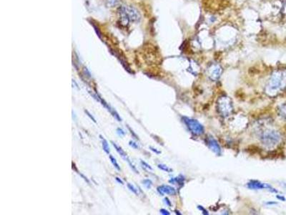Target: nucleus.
<instances>
[{"instance_id": "nucleus-1", "label": "nucleus", "mask_w": 286, "mask_h": 215, "mask_svg": "<svg viewBox=\"0 0 286 215\" xmlns=\"http://www.w3.org/2000/svg\"><path fill=\"white\" fill-rule=\"evenodd\" d=\"M286 86V72L278 71L273 73L267 86V93H276Z\"/></svg>"}, {"instance_id": "nucleus-2", "label": "nucleus", "mask_w": 286, "mask_h": 215, "mask_svg": "<svg viewBox=\"0 0 286 215\" xmlns=\"http://www.w3.org/2000/svg\"><path fill=\"white\" fill-rule=\"evenodd\" d=\"M119 15L121 23L125 26H127L131 22L138 21L140 17L137 11L130 7H122L119 10Z\"/></svg>"}, {"instance_id": "nucleus-3", "label": "nucleus", "mask_w": 286, "mask_h": 215, "mask_svg": "<svg viewBox=\"0 0 286 215\" xmlns=\"http://www.w3.org/2000/svg\"><path fill=\"white\" fill-rule=\"evenodd\" d=\"M260 139L263 145L266 147L272 148L276 146L280 142L281 136L278 131H267L262 134Z\"/></svg>"}, {"instance_id": "nucleus-4", "label": "nucleus", "mask_w": 286, "mask_h": 215, "mask_svg": "<svg viewBox=\"0 0 286 215\" xmlns=\"http://www.w3.org/2000/svg\"><path fill=\"white\" fill-rule=\"evenodd\" d=\"M183 121L192 134L196 135V136H199V135L203 134L204 133V128H203L202 124H200L197 120L193 119V118L184 117Z\"/></svg>"}, {"instance_id": "nucleus-5", "label": "nucleus", "mask_w": 286, "mask_h": 215, "mask_svg": "<svg viewBox=\"0 0 286 215\" xmlns=\"http://www.w3.org/2000/svg\"><path fill=\"white\" fill-rule=\"evenodd\" d=\"M218 107L220 112L223 116H228L232 111V104L231 100L228 97H222L218 101Z\"/></svg>"}, {"instance_id": "nucleus-6", "label": "nucleus", "mask_w": 286, "mask_h": 215, "mask_svg": "<svg viewBox=\"0 0 286 215\" xmlns=\"http://www.w3.org/2000/svg\"><path fill=\"white\" fill-rule=\"evenodd\" d=\"M248 187L249 189H269L270 191H271L272 192H275V193H277L278 191L275 190V189H273L271 185L267 184H263V183H261L260 182H258L257 180H251L250 182L248 183Z\"/></svg>"}, {"instance_id": "nucleus-7", "label": "nucleus", "mask_w": 286, "mask_h": 215, "mask_svg": "<svg viewBox=\"0 0 286 215\" xmlns=\"http://www.w3.org/2000/svg\"><path fill=\"white\" fill-rule=\"evenodd\" d=\"M207 144L208 147H209L210 149L211 150L212 152H214L215 154H216L218 156L221 154L220 146L218 142H217L213 137H208L207 138Z\"/></svg>"}, {"instance_id": "nucleus-8", "label": "nucleus", "mask_w": 286, "mask_h": 215, "mask_svg": "<svg viewBox=\"0 0 286 215\" xmlns=\"http://www.w3.org/2000/svg\"><path fill=\"white\" fill-rule=\"evenodd\" d=\"M112 144H113V146H114V148H115V150L117 151L118 154H120V155L121 156H122V157L123 158V159H124L125 160V161H127L128 162V163H129V164L130 165V166H131V168H132V169H133V170H134V171H135L136 173H138V171H137L136 170L135 167H134V166L132 164L131 162H130V159H129V158H128L127 154H126V153L124 151H123L122 148H121V147H120V146H119L117 145V144H116L115 143H114L113 141H112Z\"/></svg>"}, {"instance_id": "nucleus-9", "label": "nucleus", "mask_w": 286, "mask_h": 215, "mask_svg": "<svg viewBox=\"0 0 286 215\" xmlns=\"http://www.w3.org/2000/svg\"><path fill=\"white\" fill-rule=\"evenodd\" d=\"M222 73V68H220V66L218 65H212V68H210V73H209V76L210 78L212 80H215L216 81L220 76Z\"/></svg>"}, {"instance_id": "nucleus-10", "label": "nucleus", "mask_w": 286, "mask_h": 215, "mask_svg": "<svg viewBox=\"0 0 286 215\" xmlns=\"http://www.w3.org/2000/svg\"><path fill=\"white\" fill-rule=\"evenodd\" d=\"M157 191L161 194V195H163V194H170V195H174V194H176V190L173 187H172L170 186H168V185H162V186H160L157 187Z\"/></svg>"}, {"instance_id": "nucleus-11", "label": "nucleus", "mask_w": 286, "mask_h": 215, "mask_svg": "<svg viewBox=\"0 0 286 215\" xmlns=\"http://www.w3.org/2000/svg\"><path fill=\"white\" fill-rule=\"evenodd\" d=\"M100 138H101V140H102V145L103 150L105 151V152L106 153V154H109V152H110V150H109V146H108V143H107V141H106V139L103 138V137L101 136V135H100Z\"/></svg>"}, {"instance_id": "nucleus-12", "label": "nucleus", "mask_w": 286, "mask_h": 215, "mask_svg": "<svg viewBox=\"0 0 286 215\" xmlns=\"http://www.w3.org/2000/svg\"><path fill=\"white\" fill-rule=\"evenodd\" d=\"M184 179L185 178L182 177V176H180L178 177H175L174 179H172L170 180V183H173V184H175V183H177L178 184H183L184 183Z\"/></svg>"}, {"instance_id": "nucleus-13", "label": "nucleus", "mask_w": 286, "mask_h": 215, "mask_svg": "<svg viewBox=\"0 0 286 215\" xmlns=\"http://www.w3.org/2000/svg\"><path fill=\"white\" fill-rule=\"evenodd\" d=\"M109 159H110V161H111V162H112V164H113V166H114V168H115L117 171H120V170H121L120 166H119V164H117V162L116 159H114V158L112 155L109 156Z\"/></svg>"}, {"instance_id": "nucleus-14", "label": "nucleus", "mask_w": 286, "mask_h": 215, "mask_svg": "<svg viewBox=\"0 0 286 215\" xmlns=\"http://www.w3.org/2000/svg\"><path fill=\"white\" fill-rule=\"evenodd\" d=\"M158 168L161 169V170L162 171H166V172H171V171H173L172 170V169L168 167V166H167L166 165H164V164H158Z\"/></svg>"}, {"instance_id": "nucleus-15", "label": "nucleus", "mask_w": 286, "mask_h": 215, "mask_svg": "<svg viewBox=\"0 0 286 215\" xmlns=\"http://www.w3.org/2000/svg\"><path fill=\"white\" fill-rule=\"evenodd\" d=\"M143 184L145 185V186L147 187V189H150L151 188V186H152V181L150 180V179H145V180H143Z\"/></svg>"}, {"instance_id": "nucleus-16", "label": "nucleus", "mask_w": 286, "mask_h": 215, "mask_svg": "<svg viewBox=\"0 0 286 215\" xmlns=\"http://www.w3.org/2000/svg\"><path fill=\"white\" fill-rule=\"evenodd\" d=\"M127 187L129 188L130 190L133 192L134 194H135L136 195H138V191H137V189L136 188H134L133 185H132L130 184H127Z\"/></svg>"}, {"instance_id": "nucleus-17", "label": "nucleus", "mask_w": 286, "mask_h": 215, "mask_svg": "<svg viewBox=\"0 0 286 215\" xmlns=\"http://www.w3.org/2000/svg\"><path fill=\"white\" fill-rule=\"evenodd\" d=\"M84 113H85L87 114V116H89V117H90V119H91L92 121L94 123H97V121H96L95 118L93 117V116L92 115V114L90 113V112H89V111H88V110H84Z\"/></svg>"}, {"instance_id": "nucleus-18", "label": "nucleus", "mask_w": 286, "mask_h": 215, "mask_svg": "<svg viewBox=\"0 0 286 215\" xmlns=\"http://www.w3.org/2000/svg\"><path fill=\"white\" fill-rule=\"evenodd\" d=\"M117 134L119 135V136H125V132L124 131H123V130H122V129H120V128L117 129Z\"/></svg>"}, {"instance_id": "nucleus-19", "label": "nucleus", "mask_w": 286, "mask_h": 215, "mask_svg": "<svg viewBox=\"0 0 286 215\" xmlns=\"http://www.w3.org/2000/svg\"><path fill=\"white\" fill-rule=\"evenodd\" d=\"M129 145L130 146H132V148H136V149H137V148H138V146H137V144L135 143V142H134V141H130V142H129Z\"/></svg>"}, {"instance_id": "nucleus-20", "label": "nucleus", "mask_w": 286, "mask_h": 215, "mask_svg": "<svg viewBox=\"0 0 286 215\" xmlns=\"http://www.w3.org/2000/svg\"><path fill=\"white\" fill-rule=\"evenodd\" d=\"M280 111H281V113H282V115L286 118V105L285 106H283L282 108L280 109Z\"/></svg>"}, {"instance_id": "nucleus-21", "label": "nucleus", "mask_w": 286, "mask_h": 215, "mask_svg": "<svg viewBox=\"0 0 286 215\" xmlns=\"http://www.w3.org/2000/svg\"><path fill=\"white\" fill-rule=\"evenodd\" d=\"M140 162H141L142 165L145 166V168H147V169H150V170H152V167H151V166H150V165H149V164H147V163H146V162L143 161H141Z\"/></svg>"}, {"instance_id": "nucleus-22", "label": "nucleus", "mask_w": 286, "mask_h": 215, "mask_svg": "<svg viewBox=\"0 0 286 215\" xmlns=\"http://www.w3.org/2000/svg\"><path fill=\"white\" fill-rule=\"evenodd\" d=\"M198 209L200 210V211H202L203 212V213L205 215H207L208 214V212H207V210H206L205 209H204V208H203V207H201V206H198Z\"/></svg>"}, {"instance_id": "nucleus-23", "label": "nucleus", "mask_w": 286, "mask_h": 215, "mask_svg": "<svg viewBox=\"0 0 286 215\" xmlns=\"http://www.w3.org/2000/svg\"><path fill=\"white\" fill-rule=\"evenodd\" d=\"M160 213H161L162 214H164V215H169L170 213V212H169L168 210H166V209H160Z\"/></svg>"}, {"instance_id": "nucleus-24", "label": "nucleus", "mask_w": 286, "mask_h": 215, "mask_svg": "<svg viewBox=\"0 0 286 215\" xmlns=\"http://www.w3.org/2000/svg\"><path fill=\"white\" fill-rule=\"evenodd\" d=\"M127 128H128V129L130 130V133H131V134H132V136H133L134 137V138H136V139H138V137L137 136V135H136L135 134H134V133L133 132V131H132V130L131 129H130V128L129 126H128Z\"/></svg>"}, {"instance_id": "nucleus-25", "label": "nucleus", "mask_w": 286, "mask_h": 215, "mask_svg": "<svg viewBox=\"0 0 286 215\" xmlns=\"http://www.w3.org/2000/svg\"><path fill=\"white\" fill-rule=\"evenodd\" d=\"M150 149H151V150H152V151H154L155 153H156V154H161V152H160V151H157V150L156 149V148H153V147H152V146H150Z\"/></svg>"}, {"instance_id": "nucleus-26", "label": "nucleus", "mask_w": 286, "mask_h": 215, "mask_svg": "<svg viewBox=\"0 0 286 215\" xmlns=\"http://www.w3.org/2000/svg\"><path fill=\"white\" fill-rule=\"evenodd\" d=\"M79 175L81 176V177H82V178H83V179H84V180L86 181V182H87V183H88V184H90V181H89V179H88V178H87L86 177H84V176L83 174H82V173H79Z\"/></svg>"}, {"instance_id": "nucleus-27", "label": "nucleus", "mask_w": 286, "mask_h": 215, "mask_svg": "<svg viewBox=\"0 0 286 215\" xmlns=\"http://www.w3.org/2000/svg\"><path fill=\"white\" fill-rule=\"evenodd\" d=\"M164 201H165V203L167 204H168V205L169 206V207H170V206H171V203H170V200H169L168 198H165V199H164Z\"/></svg>"}, {"instance_id": "nucleus-28", "label": "nucleus", "mask_w": 286, "mask_h": 215, "mask_svg": "<svg viewBox=\"0 0 286 215\" xmlns=\"http://www.w3.org/2000/svg\"><path fill=\"white\" fill-rule=\"evenodd\" d=\"M116 180L117 181V182H118L119 183H120V184H123V182H122V180H121V179H120V178H118V177H116Z\"/></svg>"}, {"instance_id": "nucleus-29", "label": "nucleus", "mask_w": 286, "mask_h": 215, "mask_svg": "<svg viewBox=\"0 0 286 215\" xmlns=\"http://www.w3.org/2000/svg\"><path fill=\"white\" fill-rule=\"evenodd\" d=\"M277 198L279 199V200H283V201H285V197H283V196H277Z\"/></svg>"}, {"instance_id": "nucleus-30", "label": "nucleus", "mask_w": 286, "mask_h": 215, "mask_svg": "<svg viewBox=\"0 0 286 215\" xmlns=\"http://www.w3.org/2000/svg\"><path fill=\"white\" fill-rule=\"evenodd\" d=\"M267 204H276V203H275V202H268Z\"/></svg>"}]
</instances>
